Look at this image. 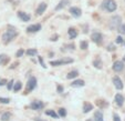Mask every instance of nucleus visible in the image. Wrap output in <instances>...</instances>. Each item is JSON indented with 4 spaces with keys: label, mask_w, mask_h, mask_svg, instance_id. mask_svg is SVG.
Segmentation results:
<instances>
[{
    "label": "nucleus",
    "mask_w": 125,
    "mask_h": 121,
    "mask_svg": "<svg viewBox=\"0 0 125 121\" xmlns=\"http://www.w3.org/2000/svg\"><path fill=\"white\" fill-rule=\"evenodd\" d=\"M102 8L106 10L107 12H114L117 9V5L114 0H103L102 2Z\"/></svg>",
    "instance_id": "nucleus-1"
},
{
    "label": "nucleus",
    "mask_w": 125,
    "mask_h": 121,
    "mask_svg": "<svg viewBox=\"0 0 125 121\" xmlns=\"http://www.w3.org/2000/svg\"><path fill=\"white\" fill-rule=\"evenodd\" d=\"M122 24V18H121V16H118V14H116V16H113L110 19V22H109V28L111 29V30H117L118 26Z\"/></svg>",
    "instance_id": "nucleus-2"
},
{
    "label": "nucleus",
    "mask_w": 125,
    "mask_h": 121,
    "mask_svg": "<svg viewBox=\"0 0 125 121\" xmlns=\"http://www.w3.org/2000/svg\"><path fill=\"white\" fill-rule=\"evenodd\" d=\"M17 35H18V32H17L16 30H8L7 32H5L2 35V42L5 43V45H8L10 41H12L16 38Z\"/></svg>",
    "instance_id": "nucleus-3"
},
{
    "label": "nucleus",
    "mask_w": 125,
    "mask_h": 121,
    "mask_svg": "<svg viewBox=\"0 0 125 121\" xmlns=\"http://www.w3.org/2000/svg\"><path fill=\"white\" fill-rule=\"evenodd\" d=\"M37 87V78L35 77H30L27 83L26 88V93H30L32 90H34V88Z\"/></svg>",
    "instance_id": "nucleus-4"
},
{
    "label": "nucleus",
    "mask_w": 125,
    "mask_h": 121,
    "mask_svg": "<svg viewBox=\"0 0 125 121\" xmlns=\"http://www.w3.org/2000/svg\"><path fill=\"white\" fill-rule=\"evenodd\" d=\"M73 59L71 58H63V59H59L55 61H50V64L53 67H58V66H62V64H68V63H72Z\"/></svg>",
    "instance_id": "nucleus-5"
},
{
    "label": "nucleus",
    "mask_w": 125,
    "mask_h": 121,
    "mask_svg": "<svg viewBox=\"0 0 125 121\" xmlns=\"http://www.w3.org/2000/svg\"><path fill=\"white\" fill-rule=\"evenodd\" d=\"M91 39L93 42H95L96 45H101L103 42V35L101 32H93L91 35Z\"/></svg>",
    "instance_id": "nucleus-6"
},
{
    "label": "nucleus",
    "mask_w": 125,
    "mask_h": 121,
    "mask_svg": "<svg viewBox=\"0 0 125 121\" xmlns=\"http://www.w3.org/2000/svg\"><path fill=\"white\" fill-rule=\"evenodd\" d=\"M112 81H113V85L114 87H115L117 90H122L123 88H124V85H123V81L121 80V78L118 76H115L113 77V79H112Z\"/></svg>",
    "instance_id": "nucleus-7"
},
{
    "label": "nucleus",
    "mask_w": 125,
    "mask_h": 121,
    "mask_svg": "<svg viewBox=\"0 0 125 121\" xmlns=\"http://www.w3.org/2000/svg\"><path fill=\"white\" fill-rule=\"evenodd\" d=\"M43 107H44V103L40 100H35V101H32L30 105V108L32 110H42Z\"/></svg>",
    "instance_id": "nucleus-8"
},
{
    "label": "nucleus",
    "mask_w": 125,
    "mask_h": 121,
    "mask_svg": "<svg viewBox=\"0 0 125 121\" xmlns=\"http://www.w3.org/2000/svg\"><path fill=\"white\" fill-rule=\"evenodd\" d=\"M113 70L115 72H121L124 70V62L121 60H116L113 63Z\"/></svg>",
    "instance_id": "nucleus-9"
},
{
    "label": "nucleus",
    "mask_w": 125,
    "mask_h": 121,
    "mask_svg": "<svg viewBox=\"0 0 125 121\" xmlns=\"http://www.w3.org/2000/svg\"><path fill=\"white\" fill-rule=\"evenodd\" d=\"M69 12H70L74 18H79V17H81V14H82V10L79 7H71L70 9H69Z\"/></svg>",
    "instance_id": "nucleus-10"
},
{
    "label": "nucleus",
    "mask_w": 125,
    "mask_h": 121,
    "mask_svg": "<svg viewBox=\"0 0 125 121\" xmlns=\"http://www.w3.org/2000/svg\"><path fill=\"white\" fill-rule=\"evenodd\" d=\"M41 24H31L27 28V32H30V33H33V32H38V31L41 30Z\"/></svg>",
    "instance_id": "nucleus-11"
},
{
    "label": "nucleus",
    "mask_w": 125,
    "mask_h": 121,
    "mask_svg": "<svg viewBox=\"0 0 125 121\" xmlns=\"http://www.w3.org/2000/svg\"><path fill=\"white\" fill-rule=\"evenodd\" d=\"M114 100H115V103L118 106V107H122L123 105H124V96L121 95V93H116L115 97H114Z\"/></svg>",
    "instance_id": "nucleus-12"
},
{
    "label": "nucleus",
    "mask_w": 125,
    "mask_h": 121,
    "mask_svg": "<svg viewBox=\"0 0 125 121\" xmlns=\"http://www.w3.org/2000/svg\"><path fill=\"white\" fill-rule=\"evenodd\" d=\"M48 8V5L45 2H41L40 5L38 6V8H37V10H35V13L38 14V16H41V14L43 13V12L47 10Z\"/></svg>",
    "instance_id": "nucleus-13"
},
{
    "label": "nucleus",
    "mask_w": 125,
    "mask_h": 121,
    "mask_svg": "<svg viewBox=\"0 0 125 121\" xmlns=\"http://www.w3.org/2000/svg\"><path fill=\"white\" fill-rule=\"evenodd\" d=\"M94 109V106L92 105V103H90V102H83V113H89L90 111H92V110Z\"/></svg>",
    "instance_id": "nucleus-14"
},
{
    "label": "nucleus",
    "mask_w": 125,
    "mask_h": 121,
    "mask_svg": "<svg viewBox=\"0 0 125 121\" xmlns=\"http://www.w3.org/2000/svg\"><path fill=\"white\" fill-rule=\"evenodd\" d=\"M18 17H19L23 22H28V21H30V19H31L30 14L26 13L24 11H18Z\"/></svg>",
    "instance_id": "nucleus-15"
},
{
    "label": "nucleus",
    "mask_w": 125,
    "mask_h": 121,
    "mask_svg": "<svg viewBox=\"0 0 125 121\" xmlns=\"http://www.w3.org/2000/svg\"><path fill=\"white\" fill-rule=\"evenodd\" d=\"M84 85H85L84 80H82V79H78V80L72 81L71 87H74V88H80V87H84Z\"/></svg>",
    "instance_id": "nucleus-16"
},
{
    "label": "nucleus",
    "mask_w": 125,
    "mask_h": 121,
    "mask_svg": "<svg viewBox=\"0 0 125 121\" xmlns=\"http://www.w3.org/2000/svg\"><path fill=\"white\" fill-rule=\"evenodd\" d=\"M69 5V0H60L59 5L55 7V11H59V10H62L63 8H65L66 6Z\"/></svg>",
    "instance_id": "nucleus-17"
},
{
    "label": "nucleus",
    "mask_w": 125,
    "mask_h": 121,
    "mask_svg": "<svg viewBox=\"0 0 125 121\" xmlns=\"http://www.w3.org/2000/svg\"><path fill=\"white\" fill-rule=\"evenodd\" d=\"M68 33H69L70 39H75L76 37H78V31L75 30V28H69Z\"/></svg>",
    "instance_id": "nucleus-18"
},
{
    "label": "nucleus",
    "mask_w": 125,
    "mask_h": 121,
    "mask_svg": "<svg viewBox=\"0 0 125 121\" xmlns=\"http://www.w3.org/2000/svg\"><path fill=\"white\" fill-rule=\"evenodd\" d=\"M45 116H50L53 119H59V114H58L54 110H47V111H45Z\"/></svg>",
    "instance_id": "nucleus-19"
},
{
    "label": "nucleus",
    "mask_w": 125,
    "mask_h": 121,
    "mask_svg": "<svg viewBox=\"0 0 125 121\" xmlns=\"http://www.w3.org/2000/svg\"><path fill=\"white\" fill-rule=\"evenodd\" d=\"M94 121H103V113H102V111H100V110L95 111V113H94Z\"/></svg>",
    "instance_id": "nucleus-20"
},
{
    "label": "nucleus",
    "mask_w": 125,
    "mask_h": 121,
    "mask_svg": "<svg viewBox=\"0 0 125 121\" xmlns=\"http://www.w3.org/2000/svg\"><path fill=\"white\" fill-rule=\"evenodd\" d=\"M21 89H22V83H21V81H17V82L13 85V88H12V90H13L14 92H18V91H20Z\"/></svg>",
    "instance_id": "nucleus-21"
},
{
    "label": "nucleus",
    "mask_w": 125,
    "mask_h": 121,
    "mask_svg": "<svg viewBox=\"0 0 125 121\" xmlns=\"http://www.w3.org/2000/svg\"><path fill=\"white\" fill-rule=\"evenodd\" d=\"M79 76V72L76 71V70H72V71H70L68 73V76H66V79H74V78H76V77Z\"/></svg>",
    "instance_id": "nucleus-22"
},
{
    "label": "nucleus",
    "mask_w": 125,
    "mask_h": 121,
    "mask_svg": "<svg viewBox=\"0 0 125 121\" xmlns=\"http://www.w3.org/2000/svg\"><path fill=\"white\" fill-rule=\"evenodd\" d=\"M11 116L12 114L10 113V112H3V113L1 114V117H0V119H1V121H9Z\"/></svg>",
    "instance_id": "nucleus-23"
},
{
    "label": "nucleus",
    "mask_w": 125,
    "mask_h": 121,
    "mask_svg": "<svg viewBox=\"0 0 125 121\" xmlns=\"http://www.w3.org/2000/svg\"><path fill=\"white\" fill-rule=\"evenodd\" d=\"M93 66L97 69H102V67H103V62H102V60L100 59V58H97V59H95L94 61H93Z\"/></svg>",
    "instance_id": "nucleus-24"
},
{
    "label": "nucleus",
    "mask_w": 125,
    "mask_h": 121,
    "mask_svg": "<svg viewBox=\"0 0 125 121\" xmlns=\"http://www.w3.org/2000/svg\"><path fill=\"white\" fill-rule=\"evenodd\" d=\"M8 61H9V57L7 55H5V53L0 55V64H6Z\"/></svg>",
    "instance_id": "nucleus-25"
},
{
    "label": "nucleus",
    "mask_w": 125,
    "mask_h": 121,
    "mask_svg": "<svg viewBox=\"0 0 125 121\" xmlns=\"http://www.w3.org/2000/svg\"><path fill=\"white\" fill-rule=\"evenodd\" d=\"M26 53L28 56H30V57H33V56L38 55V50H37V49H28L26 51Z\"/></svg>",
    "instance_id": "nucleus-26"
},
{
    "label": "nucleus",
    "mask_w": 125,
    "mask_h": 121,
    "mask_svg": "<svg viewBox=\"0 0 125 121\" xmlns=\"http://www.w3.org/2000/svg\"><path fill=\"white\" fill-rule=\"evenodd\" d=\"M58 114H59V117H61V118H65L66 117V110L64 109V108H60V109L58 110Z\"/></svg>",
    "instance_id": "nucleus-27"
},
{
    "label": "nucleus",
    "mask_w": 125,
    "mask_h": 121,
    "mask_svg": "<svg viewBox=\"0 0 125 121\" xmlns=\"http://www.w3.org/2000/svg\"><path fill=\"white\" fill-rule=\"evenodd\" d=\"M117 31L121 35H125V24H121L117 28Z\"/></svg>",
    "instance_id": "nucleus-28"
},
{
    "label": "nucleus",
    "mask_w": 125,
    "mask_h": 121,
    "mask_svg": "<svg viewBox=\"0 0 125 121\" xmlns=\"http://www.w3.org/2000/svg\"><path fill=\"white\" fill-rule=\"evenodd\" d=\"M87 47H89V43H87V41L83 40V41H81V42H80V48L82 50H86Z\"/></svg>",
    "instance_id": "nucleus-29"
},
{
    "label": "nucleus",
    "mask_w": 125,
    "mask_h": 121,
    "mask_svg": "<svg viewBox=\"0 0 125 121\" xmlns=\"http://www.w3.org/2000/svg\"><path fill=\"white\" fill-rule=\"evenodd\" d=\"M13 85H14V80H12V79H11V80H10V81H8V82H7V89H8V90H12V88H13Z\"/></svg>",
    "instance_id": "nucleus-30"
},
{
    "label": "nucleus",
    "mask_w": 125,
    "mask_h": 121,
    "mask_svg": "<svg viewBox=\"0 0 125 121\" xmlns=\"http://www.w3.org/2000/svg\"><path fill=\"white\" fill-rule=\"evenodd\" d=\"M0 103H3V105L10 103V99H9V98H2V97H0Z\"/></svg>",
    "instance_id": "nucleus-31"
},
{
    "label": "nucleus",
    "mask_w": 125,
    "mask_h": 121,
    "mask_svg": "<svg viewBox=\"0 0 125 121\" xmlns=\"http://www.w3.org/2000/svg\"><path fill=\"white\" fill-rule=\"evenodd\" d=\"M23 53H24V50L23 49H19L18 51H17V53H16V57L20 58V57H22V56H23Z\"/></svg>",
    "instance_id": "nucleus-32"
},
{
    "label": "nucleus",
    "mask_w": 125,
    "mask_h": 121,
    "mask_svg": "<svg viewBox=\"0 0 125 121\" xmlns=\"http://www.w3.org/2000/svg\"><path fill=\"white\" fill-rule=\"evenodd\" d=\"M116 48H115V45H113V43H111V45H109L107 47H106V50L107 51H114Z\"/></svg>",
    "instance_id": "nucleus-33"
},
{
    "label": "nucleus",
    "mask_w": 125,
    "mask_h": 121,
    "mask_svg": "<svg viewBox=\"0 0 125 121\" xmlns=\"http://www.w3.org/2000/svg\"><path fill=\"white\" fill-rule=\"evenodd\" d=\"M63 90H64L63 87H62L61 85H59V83H58V85H57V91H58V93H62V92H63Z\"/></svg>",
    "instance_id": "nucleus-34"
},
{
    "label": "nucleus",
    "mask_w": 125,
    "mask_h": 121,
    "mask_svg": "<svg viewBox=\"0 0 125 121\" xmlns=\"http://www.w3.org/2000/svg\"><path fill=\"white\" fill-rule=\"evenodd\" d=\"M115 42L117 43V45H121V43H123V42H124V40H123V38H122V37H121V36H118L117 38H116Z\"/></svg>",
    "instance_id": "nucleus-35"
},
{
    "label": "nucleus",
    "mask_w": 125,
    "mask_h": 121,
    "mask_svg": "<svg viewBox=\"0 0 125 121\" xmlns=\"http://www.w3.org/2000/svg\"><path fill=\"white\" fill-rule=\"evenodd\" d=\"M38 59H39V62H40V64H41V66H42L43 68H47V66H45V63H44V62H43L42 57H40V56H39V57H38Z\"/></svg>",
    "instance_id": "nucleus-36"
},
{
    "label": "nucleus",
    "mask_w": 125,
    "mask_h": 121,
    "mask_svg": "<svg viewBox=\"0 0 125 121\" xmlns=\"http://www.w3.org/2000/svg\"><path fill=\"white\" fill-rule=\"evenodd\" d=\"M113 120H114V121H121L120 116H118L117 113H114V114H113Z\"/></svg>",
    "instance_id": "nucleus-37"
},
{
    "label": "nucleus",
    "mask_w": 125,
    "mask_h": 121,
    "mask_svg": "<svg viewBox=\"0 0 125 121\" xmlns=\"http://www.w3.org/2000/svg\"><path fill=\"white\" fill-rule=\"evenodd\" d=\"M8 81H7V79H1V81H0V85H6Z\"/></svg>",
    "instance_id": "nucleus-38"
},
{
    "label": "nucleus",
    "mask_w": 125,
    "mask_h": 121,
    "mask_svg": "<svg viewBox=\"0 0 125 121\" xmlns=\"http://www.w3.org/2000/svg\"><path fill=\"white\" fill-rule=\"evenodd\" d=\"M58 37H59V36H58V35H55V36L51 37V39H50V40H51V41H57L58 40Z\"/></svg>",
    "instance_id": "nucleus-39"
},
{
    "label": "nucleus",
    "mask_w": 125,
    "mask_h": 121,
    "mask_svg": "<svg viewBox=\"0 0 125 121\" xmlns=\"http://www.w3.org/2000/svg\"><path fill=\"white\" fill-rule=\"evenodd\" d=\"M33 120H34V121H45V120H42L41 118H34Z\"/></svg>",
    "instance_id": "nucleus-40"
},
{
    "label": "nucleus",
    "mask_w": 125,
    "mask_h": 121,
    "mask_svg": "<svg viewBox=\"0 0 125 121\" xmlns=\"http://www.w3.org/2000/svg\"><path fill=\"white\" fill-rule=\"evenodd\" d=\"M123 62H125V56L123 57Z\"/></svg>",
    "instance_id": "nucleus-41"
},
{
    "label": "nucleus",
    "mask_w": 125,
    "mask_h": 121,
    "mask_svg": "<svg viewBox=\"0 0 125 121\" xmlns=\"http://www.w3.org/2000/svg\"><path fill=\"white\" fill-rule=\"evenodd\" d=\"M0 81H1V78H0Z\"/></svg>",
    "instance_id": "nucleus-42"
}]
</instances>
